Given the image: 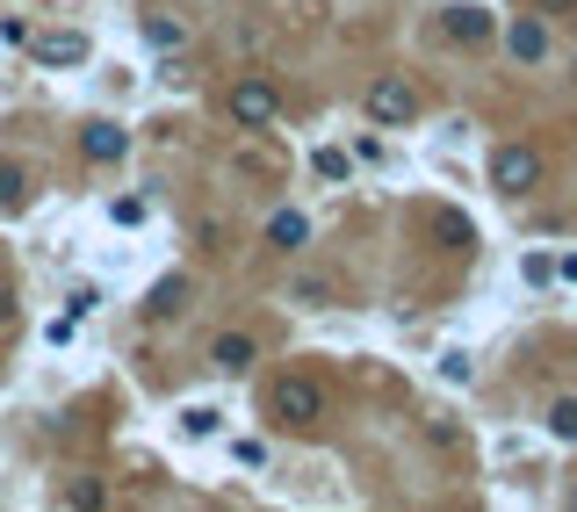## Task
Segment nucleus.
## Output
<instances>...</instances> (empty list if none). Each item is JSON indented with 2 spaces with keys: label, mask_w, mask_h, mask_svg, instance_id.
I'll return each mask as SVG.
<instances>
[{
  "label": "nucleus",
  "mask_w": 577,
  "mask_h": 512,
  "mask_svg": "<svg viewBox=\"0 0 577 512\" xmlns=\"http://www.w3.org/2000/svg\"><path fill=\"white\" fill-rule=\"evenodd\" d=\"M224 109H232V124H238V130H267V124L282 116V95H275L267 80H238Z\"/></svg>",
  "instance_id": "3"
},
{
  "label": "nucleus",
  "mask_w": 577,
  "mask_h": 512,
  "mask_svg": "<svg viewBox=\"0 0 577 512\" xmlns=\"http://www.w3.org/2000/svg\"><path fill=\"white\" fill-rule=\"evenodd\" d=\"M209 361H217V368H224V375H246V368H253V361H261V346H253L246 333H224L217 346H209Z\"/></svg>",
  "instance_id": "6"
},
{
  "label": "nucleus",
  "mask_w": 577,
  "mask_h": 512,
  "mask_svg": "<svg viewBox=\"0 0 577 512\" xmlns=\"http://www.w3.org/2000/svg\"><path fill=\"white\" fill-rule=\"evenodd\" d=\"M303 238H311V217H303V209H275V217H267V246L296 253Z\"/></svg>",
  "instance_id": "7"
},
{
  "label": "nucleus",
  "mask_w": 577,
  "mask_h": 512,
  "mask_svg": "<svg viewBox=\"0 0 577 512\" xmlns=\"http://www.w3.org/2000/svg\"><path fill=\"white\" fill-rule=\"evenodd\" d=\"M506 43H512V58H527V66H535V58L549 51V29H541V22H512Z\"/></svg>",
  "instance_id": "10"
},
{
  "label": "nucleus",
  "mask_w": 577,
  "mask_h": 512,
  "mask_svg": "<svg viewBox=\"0 0 577 512\" xmlns=\"http://www.w3.org/2000/svg\"><path fill=\"white\" fill-rule=\"evenodd\" d=\"M37 58H43V66H80V58H87V37H43Z\"/></svg>",
  "instance_id": "11"
},
{
  "label": "nucleus",
  "mask_w": 577,
  "mask_h": 512,
  "mask_svg": "<svg viewBox=\"0 0 577 512\" xmlns=\"http://www.w3.org/2000/svg\"><path fill=\"white\" fill-rule=\"evenodd\" d=\"M369 116H375V124H412V116H419V95L398 80V72H383V80L369 87Z\"/></svg>",
  "instance_id": "4"
},
{
  "label": "nucleus",
  "mask_w": 577,
  "mask_h": 512,
  "mask_svg": "<svg viewBox=\"0 0 577 512\" xmlns=\"http://www.w3.org/2000/svg\"><path fill=\"white\" fill-rule=\"evenodd\" d=\"M549 433H556V441H577V397H556L549 404Z\"/></svg>",
  "instance_id": "13"
},
{
  "label": "nucleus",
  "mask_w": 577,
  "mask_h": 512,
  "mask_svg": "<svg viewBox=\"0 0 577 512\" xmlns=\"http://www.w3.org/2000/svg\"><path fill=\"white\" fill-rule=\"evenodd\" d=\"M145 37L159 43V51H180V22H145Z\"/></svg>",
  "instance_id": "15"
},
{
  "label": "nucleus",
  "mask_w": 577,
  "mask_h": 512,
  "mask_svg": "<svg viewBox=\"0 0 577 512\" xmlns=\"http://www.w3.org/2000/svg\"><path fill=\"white\" fill-rule=\"evenodd\" d=\"M188 433H195V441H203V433H217V412H209V404H195V412H188Z\"/></svg>",
  "instance_id": "17"
},
{
  "label": "nucleus",
  "mask_w": 577,
  "mask_h": 512,
  "mask_svg": "<svg viewBox=\"0 0 577 512\" xmlns=\"http://www.w3.org/2000/svg\"><path fill=\"white\" fill-rule=\"evenodd\" d=\"M180 304H188V282H180V275H166V282H159V289H151V296H145V318H174V311H180Z\"/></svg>",
  "instance_id": "8"
},
{
  "label": "nucleus",
  "mask_w": 577,
  "mask_h": 512,
  "mask_svg": "<svg viewBox=\"0 0 577 512\" xmlns=\"http://www.w3.org/2000/svg\"><path fill=\"white\" fill-rule=\"evenodd\" d=\"M275 419H282V426H325V383H311V375H282V383H275Z\"/></svg>",
  "instance_id": "1"
},
{
  "label": "nucleus",
  "mask_w": 577,
  "mask_h": 512,
  "mask_svg": "<svg viewBox=\"0 0 577 512\" xmlns=\"http://www.w3.org/2000/svg\"><path fill=\"white\" fill-rule=\"evenodd\" d=\"M22 203V167H0V209Z\"/></svg>",
  "instance_id": "14"
},
{
  "label": "nucleus",
  "mask_w": 577,
  "mask_h": 512,
  "mask_svg": "<svg viewBox=\"0 0 577 512\" xmlns=\"http://www.w3.org/2000/svg\"><path fill=\"white\" fill-rule=\"evenodd\" d=\"M483 29H491V14L483 8H448V37H462V43H477Z\"/></svg>",
  "instance_id": "12"
},
{
  "label": "nucleus",
  "mask_w": 577,
  "mask_h": 512,
  "mask_svg": "<svg viewBox=\"0 0 577 512\" xmlns=\"http://www.w3.org/2000/svg\"><path fill=\"white\" fill-rule=\"evenodd\" d=\"M80 152L95 159V167H109V159H124V152H130V138H124L116 124H87V130H80Z\"/></svg>",
  "instance_id": "5"
},
{
  "label": "nucleus",
  "mask_w": 577,
  "mask_h": 512,
  "mask_svg": "<svg viewBox=\"0 0 577 512\" xmlns=\"http://www.w3.org/2000/svg\"><path fill=\"white\" fill-rule=\"evenodd\" d=\"M433 238H440V246H448V253H469V246H477V232H469V217H454V209H440V217H433Z\"/></svg>",
  "instance_id": "9"
},
{
  "label": "nucleus",
  "mask_w": 577,
  "mask_h": 512,
  "mask_svg": "<svg viewBox=\"0 0 577 512\" xmlns=\"http://www.w3.org/2000/svg\"><path fill=\"white\" fill-rule=\"evenodd\" d=\"M317 174H325V180L346 174V152H340V145H325V152H317Z\"/></svg>",
  "instance_id": "16"
},
{
  "label": "nucleus",
  "mask_w": 577,
  "mask_h": 512,
  "mask_svg": "<svg viewBox=\"0 0 577 512\" xmlns=\"http://www.w3.org/2000/svg\"><path fill=\"white\" fill-rule=\"evenodd\" d=\"M440 375H448V383H469V354H440Z\"/></svg>",
  "instance_id": "18"
},
{
  "label": "nucleus",
  "mask_w": 577,
  "mask_h": 512,
  "mask_svg": "<svg viewBox=\"0 0 577 512\" xmlns=\"http://www.w3.org/2000/svg\"><path fill=\"white\" fill-rule=\"evenodd\" d=\"M491 188L498 195H535L541 188V152H527V145H498V152H491Z\"/></svg>",
  "instance_id": "2"
}]
</instances>
